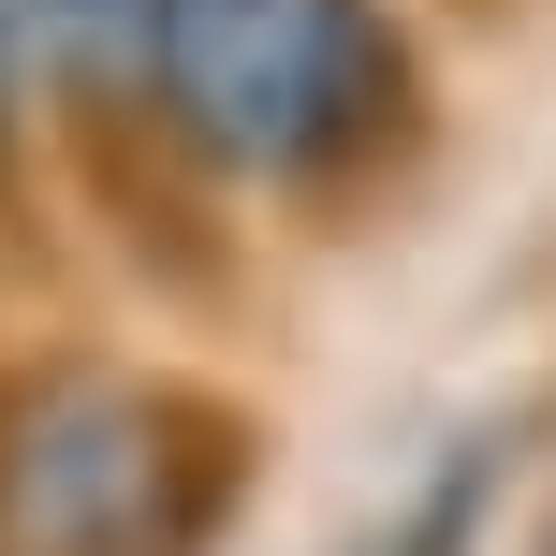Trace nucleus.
Segmentation results:
<instances>
[{
  "mask_svg": "<svg viewBox=\"0 0 556 556\" xmlns=\"http://www.w3.org/2000/svg\"><path fill=\"white\" fill-rule=\"evenodd\" d=\"M162 132L264 191L366 176L410 132V29L395 0H162Z\"/></svg>",
  "mask_w": 556,
  "mask_h": 556,
  "instance_id": "f257e3e1",
  "label": "nucleus"
},
{
  "mask_svg": "<svg viewBox=\"0 0 556 556\" xmlns=\"http://www.w3.org/2000/svg\"><path fill=\"white\" fill-rule=\"evenodd\" d=\"M191 410L162 381H117V366H59L15 410V469H0V513H15V556H176L191 528Z\"/></svg>",
  "mask_w": 556,
  "mask_h": 556,
  "instance_id": "f03ea898",
  "label": "nucleus"
},
{
  "mask_svg": "<svg viewBox=\"0 0 556 556\" xmlns=\"http://www.w3.org/2000/svg\"><path fill=\"white\" fill-rule=\"evenodd\" d=\"M15 29H29V74L88 132L162 117V0H15Z\"/></svg>",
  "mask_w": 556,
  "mask_h": 556,
  "instance_id": "7ed1b4c3",
  "label": "nucleus"
},
{
  "mask_svg": "<svg viewBox=\"0 0 556 556\" xmlns=\"http://www.w3.org/2000/svg\"><path fill=\"white\" fill-rule=\"evenodd\" d=\"M15 162H29V29L0 0V191H15Z\"/></svg>",
  "mask_w": 556,
  "mask_h": 556,
  "instance_id": "20e7f679",
  "label": "nucleus"
},
{
  "mask_svg": "<svg viewBox=\"0 0 556 556\" xmlns=\"http://www.w3.org/2000/svg\"><path fill=\"white\" fill-rule=\"evenodd\" d=\"M454 542H469V469H454L440 498H425V528H410V556H454Z\"/></svg>",
  "mask_w": 556,
  "mask_h": 556,
  "instance_id": "39448f33",
  "label": "nucleus"
}]
</instances>
